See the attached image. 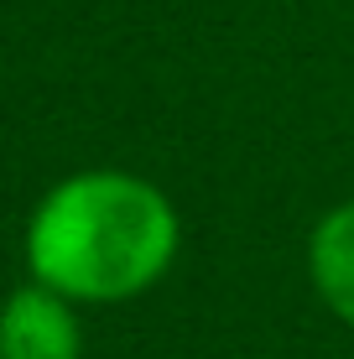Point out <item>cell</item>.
<instances>
[{
    "mask_svg": "<svg viewBox=\"0 0 354 359\" xmlns=\"http://www.w3.org/2000/svg\"><path fill=\"white\" fill-rule=\"evenodd\" d=\"M83 307L42 281L0 297V359H83Z\"/></svg>",
    "mask_w": 354,
    "mask_h": 359,
    "instance_id": "obj_2",
    "label": "cell"
},
{
    "mask_svg": "<svg viewBox=\"0 0 354 359\" xmlns=\"http://www.w3.org/2000/svg\"><path fill=\"white\" fill-rule=\"evenodd\" d=\"M182 255V214L162 182L130 167H79L32 203L27 276L79 307H125L156 292Z\"/></svg>",
    "mask_w": 354,
    "mask_h": 359,
    "instance_id": "obj_1",
    "label": "cell"
},
{
    "mask_svg": "<svg viewBox=\"0 0 354 359\" xmlns=\"http://www.w3.org/2000/svg\"><path fill=\"white\" fill-rule=\"evenodd\" d=\"M302 261H308V281L318 292V302L339 323L354 328V198L318 214Z\"/></svg>",
    "mask_w": 354,
    "mask_h": 359,
    "instance_id": "obj_3",
    "label": "cell"
}]
</instances>
